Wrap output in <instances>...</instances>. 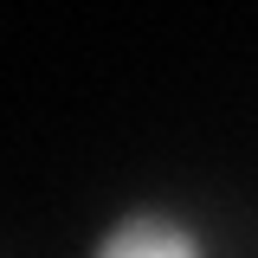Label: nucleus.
Returning a JSON list of instances; mask_svg holds the SVG:
<instances>
[{"mask_svg": "<svg viewBox=\"0 0 258 258\" xmlns=\"http://www.w3.org/2000/svg\"><path fill=\"white\" fill-rule=\"evenodd\" d=\"M84 258H220L213 232L174 200H129L91 232Z\"/></svg>", "mask_w": 258, "mask_h": 258, "instance_id": "f257e3e1", "label": "nucleus"}]
</instances>
